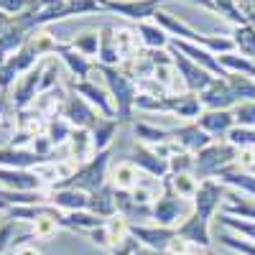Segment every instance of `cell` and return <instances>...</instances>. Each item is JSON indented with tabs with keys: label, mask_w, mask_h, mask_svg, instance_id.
<instances>
[{
	"label": "cell",
	"mask_w": 255,
	"mask_h": 255,
	"mask_svg": "<svg viewBox=\"0 0 255 255\" xmlns=\"http://www.w3.org/2000/svg\"><path fill=\"white\" fill-rule=\"evenodd\" d=\"M240 148H235L230 140H215L209 143L204 151H199L194 156V176L199 181L204 179H217L227 166H232L238 161Z\"/></svg>",
	"instance_id": "3"
},
{
	"label": "cell",
	"mask_w": 255,
	"mask_h": 255,
	"mask_svg": "<svg viewBox=\"0 0 255 255\" xmlns=\"http://www.w3.org/2000/svg\"><path fill=\"white\" fill-rule=\"evenodd\" d=\"M176 235H179L181 240L191 243V245H197V248H204V250H209V245H212L209 220H202L199 215H194V212H191V217H189L186 222H181V225L176 227Z\"/></svg>",
	"instance_id": "22"
},
{
	"label": "cell",
	"mask_w": 255,
	"mask_h": 255,
	"mask_svg": "<svg viewBox=\"0 0 255 255\" xmlns=\"http://www.w3.org/2000/svg\"><path fill=\"white\" fill-rule=\"evenodd\" d=\"M171 138L184 148L186 153H191V156H197L199 151H204L209 143H215V138L207 135L202 128L197 125V120H191V123H184V125L174 128V130H171Z\"/></svg>",
	"instance_id": "19"
},
{
	"label": "cell",
	"mask_w": 255,
	"mask_h": 255,
	"mask_svg": "<svg viewBox=\"0 0 255 255\" xmlns=\"http://www.w3.org/2000/svg\"><path fill=\"white\" fill-rule=\"evenodd\" d=\"M153 20H156V23H158L168 36H171V38L189 41V44H197V46H202V49H207V51H212V54H217V56H222V54H232V51H235V44H232V38H230V36L199 33V31L191 28L189 23H184L181 18H176L174 13L158 10V13L153 15Z\"/></svg>",
	"instance_id": "1"
},
{
	"label": "cell",
	"mask_w": 255,
	"mask_h": 255,
	"mask_svg": "<svg viewBox=\"0 0 255 255\" xmlns=\"http://www.w3.org/2000/svg\"><path fill=\"white\" fill-rule=\"evenodd\" d=\"M67 148H69L67 156H69L72 161H77L79 166L87 163V161H92V158L97 156L95 140H92V130H82V128H74V133H72Z\"/></svg>",
	"instance_id": "24"
},
{
	"label": "cell",
	"mask_w": 255,
	"mask_h": 255,
	"mask_svg": "<svg viewBox=\"0 0 255 255\" xmlns=\"http://www.w3.org/2000/svg\"><path fill=\"white\" fill-rule=\"evenodd\" d=\"M56 56L61 59V64L69 69V74L74 77V82H84V79H90L92 77V72H95V64L84 56V54H79L69 41H59L56 44Z\"/></svg>",
	"instance_id": "17"
},
{
	"label": "cell",
	"mask_w": 255,
	"mask_h": 255,
	"mask_svg": "<svg viewBox=\"0 0 255 255\" xmlns=\"http://www.w3.org/2000/svg\"><path fill=\"white\" fill-rule=\"evenodd\" d=\"M168 51H171L174 67H176V72H179V77H181V84H184L186 92L199 95V92H204L209 84L217 79V77H212L207 69H202L199 64H194L189 56H184L181 51H176V49H168Z\"/></svg>",
	"instance_id": "8"
},
{
	"label": "cell",
	"mask_w": 255,
	"mask_h": 255,
	"mask_svg": "<svg viewBox=\"0 0 255 255\" xmlns=\"http://www.w3.org/2000/svg\"><path fill=\"white\" fill-rule=\"evenodd\" d=\"M15 255H41V250H38L36 245L23 243V245H18V248H15Z\"/></svg>",
	"instance_id": "48"
},
{
	"label": "cell",
	"mask_w": 255,
	"mask_h": 255,
	"mask_svg": "<svg viewBox=\"0 0 255 255\" xmlns=\"http://www.w3.org/2000/svg\"><path fill=\"white\" fill-rule=\"evenodd\" d=\"M8 61V56H3V54H0V69H3V64Z\"/></svg>",
	"instance_id": "52"
},
{
	"label": "cell",
	"mask_w": 255,
	"mask_h": 255,
	"mask_svg": "<svg viewBox=\"0 0 255 255\" xmlns=\"http://www.w3.org/2000/svg\"><path fill=\"white\" fill-rule=\"evenodd\" d=\"M238 8L243 10V15L248 18V23L255 26V0H235Z\"/></svg>",
	"instance_id": "47"
},
{
	"label": "cell",
	"mask_w": 255,
	"mask_h": 255,
	"mask_svg": "<svg viewBox=\"0 0 255 255\" xmlns=\"http://www.w3.org/2000/svg\"><path fill=\"white\" fill-rule=\"evenodd\" d=\"M215 10L220 15H225L232 26H245L248 23V18L243 15V10L238 8L235 0H215Z\"/></svg>",
	"instance_id": "43"
},
{
	"label": "cell",
	"mask_w": 255,
	"mask_h": 255,
	"mask_svg": "<svg viewBox=\"0 0 255 255\" xmlns=\"http://www.w3.org/2000/svg\"><path fill=\"white\" fill-rule=\"evenodd\" d=\"M87 209L92 212V215H97L100 220L115 217V215H118V204H115V189H113V184H105L102 189L92 191Z\"/></svg>",
	"instance_id": "26"
},
{
	"label": "cell",
	"mask_w": 255,
	"mask_h": 255,
	"mask_svg": "<svg viewBox=\"0 0 255 255\" xmlns=\"http://www.w3.org/2000/svg\"><path fill=\"white\" fill-rule=\"evenodd\" d=\"M133 135L138 138L140 145H148L153 148L163 140L171 138V130H166V128H158V125H151V123H133Z\"/></svg>",
	"instance_id": "32"
},
{
	"label": "cell",
	"mask_w": 255,
	"mask_h": 255,
	"mask_svg": "<svg viewBox=\"0 0 255 255\" xmlns=\"http://www.w3.org/2000/svg\"><path fill=\"white\" fill-rule=\"evenodd\" d=\"M61 215H64V212H59V209L49 207L46 215H41V217L31 225V235H33V238H38V240H49V238H54V235H56V230H61V227H59Z\"/></svg>",
	"instance_id": "34"
},
{
	"label": "cell",
	"mask_w": 255,
	"mask_h": 255,
	"mask_svg": "<svg viewBox=\"0 0 255 255\" xmlns=\"http://www.w3.org/2000/svg\"><path fill=\"white\" fill-rule=\"evenodd\" d=\"M197 125L215 140H227L230 130L235 128V115L232 110H204L197 118Z\"/></svg>",
	"instance_id": "20"
},
{
	"label": "cell",
	"mask_w": 255,
	"mask_h": 255,
	"mask_svg": "<svg viewBox=\"0 0 255 255\" xmlns=\"http://www.w3.org/2000/svg\"><path fill=\"white\" fill-rule=\"evenodd\" d=\"M207 255H212V253H207Z\"/></svg>",
	"instance_id": "53"
},
{
	"label": "cell",
	"mask_w": 255,
	"mask_h": 255,
	"mask_svg": "<svg viewBox=\"0 0 255 255\" xmlns=\"http://www.w3.org/2000/svg\"><path fill=\"white\" fill-rule=\"evenodd\" d=\"M69 90L74 95L87 100L102 118H115V105H113V97H110V92H108L105 84H97L95 79H84V82H72Z\"/></svg>",
	"instance_id": "10"
},
{
	"label": "cell",
	"mask_w": 255,
	"mask_h": 255,
	"mask_svg": "<svg viewBox=\"0 0 255 255\" xmlns=\"http://www.w3.org/2000/svg\"><path fill=\"white\" fill-rule=\"evenodd\" d=\"M128 161L135 163L138 171L145 174V176H151V179L163 181V179L168 176V161L161 158L153 148H148V145L135 143V148H133V153H130V158H128Z\"/></svg>",
	"instance_id": "14"
},
{
	"label": "cell",
	"mask_w": 255,
	"mask_h": 255,
	"mask_svg": "<svg viewBox=\"0 0 255 255\" xmlns=\"http://www.w3.org/2000/svg\"><path fill=\"white\" fill-rule=\"evenodd\" d=\"M67 97H69L67 87H64V84H59V87H54V90L41 92V95L31 102V108H26V110H31L33 115L44 118V120H54V118L61 115L64 105H67Z\"/></svg>",
	"instance_id": "16"
},
{
	"label": "cell",
	"mask_w": 255,
	"mask_h": 255,
	"mask_svg": "<svg viewBox=\"0 0 255 255\" xmlns=\"http://www.w3.org/2000/svg\"><path fill=\"white\" fill-rule=\"evenodd\" d=\"M38 8H41L38 0H0V10L8 15H20L28 10H38Z\"/></svg>",
	"instance_id": "44"
},
{
	"label": "cell",
	"mask_w": 255,
	"mask_h": 255,
	"mask_svg": "<svg viewBox=\"0 0 255 255\" xmlns=\"http://www.w3.org/2000/svg\"><path fill=\"white\" fill-rule=\"evenodd\" d=\"M217 181H222L225 186H232V189H235L238 194H243V197L255 199V176L248 174V171H243V168H238L235 163L227 166L225 171L217 176Z\"/></svg>",
	"instance_id": "25"
},
{
	"label": "cell",
	"mask_w": 255,
	"mask_h": 255,
	"mask_svg": "<svg viewBox=\"0 0 255 255\" xmlns=\"http://www.w3.org/2000/svg\"><path fill=\"white\" fill-rule=\"evenodd\" d=\"M138 38H140V46L143 49H151V51H158V49H168L171 44V36H168L156 20H145V23H138L135 28Z\"/></svg>",
	"instance_id": "27"
},
{
	"label": "cell",
	"mask_w": 255,
	"mask_h": 255,
	"mask_svg": "<svg viewBox=\"0 0 255 255\" xmlns=\"http://www.w3.org/2000/svg\"><path fill=\"white\" fill-rule=\"evenodd\" d=\"M199 102L204 110H232L240 102L227 84V79H215L204 92H199Z\"/></svg>",
	"instance_id": "18"
},
{
	"label": "cell",
	"mask_w": 255,
	"mask_h": 255,
	"mask_svg": "<svg viewBox=\"0 0 255 255\" xmlns=\"http://www.w3.org/2000/svg\"><path fill=\"white\" fill-rule=\"evenodd\" d=\"M69 44L79 51V54H84V56H97V49H100V31H82L77 38H72Z\"/></svg>",
	"instance_id": "40"
},
{
	"label": "cell",
	"mask_w": 255,
	"mask_h": 255,
	"mask_svg": "<svg viewBox=\"0 0 255 255\" xmlns=\"http://www.w3.org/2000/svg\"><path fill=\"white\" fill-rule=\"evenodd\" d=\"M44 69H46V59H41L33 69H28L23 77H20V79L13 84V90L8 92V97H10V105H13V110H15V113L31 108V102L38 97Z\"/></svg>",
	"instance_id": "6"
},
{
	"label": "cell",
	"mask_w": 255,
	"mask_h": 255,
	"mask_svg": "<svg viewBox=\"0 0 255 255\" xmlns=\"http://www.w3.org/2000/svg\"><path fill=\"white\" fill-rule=\"evenodd\" d=\"M168 186H171L181 199H194L197 197V189H199V179L194 174H168L166 176Z\"/></svg>",
	"instance_id": "36"
},
{
	"label": "cell",
	"mask_w": 255,
	"mask_h": 255,
	"mask_svg": "<svg viewBox=\"0 0 255 255\" xmlns=\"http://www.w3.org/2000/svg\"><path fill=\"white\" fill-rule=\"evenodd\" d=\"M95 72L105 79L113 105H115V118L120 123H128L135 113V97H138V84L130 79L120 67H105V64H95Z\"/></svg>",
	"instance_id": "2"
},
{
	"label": "cell",
	"mask_w": 255,
	"mask_h": 255,
	"mask_svg": "<svg viewBox=\"0 0 255 255\" xmlns=\"http://www.w3.org/2000/svg\"><path fill=\"white\" fill-rule=\"evenodd\" d=\"M97 64H105V67H120V51H118V41H115V26H110V23H105L100 28Z\"/></svg>",
	"instance_id": "28"
},
{
	"label": "cell",
	"mask_w": 255,
	"mask_h": 255,
	"mask_svg": "<svg viewBox=\"0 0 255 255\" xmlns=\"http://www.w3.org/2000/svg\"><path fill=\"white\" fill-rule=\"evenodd\" d=\"M163 3L166 0H108L102 8L128 20H135V23H145V20H153Z\"/></svg>",
	"instance_id": "9"
},
{
	"label": "cell",
	"mask_w": 255,
	"mask_h": 255,
	"mask_svg": "<svg viewBox=\"0 0 255 255\" xmlns=\"http://www.w3.org/2000/svg\"><path fill=\"white\" fill-rule=\"evenodd\" d=\"M232 44H235V51L240 56H248L255 61V26L245 23V26H235L230 33Z\"/></svg>",
	"instance_id": "33"
},
{
	"label": "cell",
	"mask_w": 255,
	"mask_h": 255,
	"mask_svg": "<svg viewBox=\"0 0 255 255\" xmlns=\"http://www.w3.org/2000/svg\"><path fill=\"white\" fill-rule=\"evenodd\" d=\"M227 84L232 87L235 97L243 102V100H255V79L253 77H243V74H227L225 77Z\"/></svg>",
	"instance_id": "39"
},
{
	"label": "cell",
	"mask_w": 255,
	"mask_h": 255,
	"mask_svg": "<svg viewBox=\"0 0 255 255\" xmlns=\"http://www.w3.org/2000/svg\"><path fill=\"white\" fill-rule=\"evenodd\" d=\"M110 158H113L110 151L97 153L92 161L82 163L72 179H67L59 186H51V189H79V191H84V194H92V191H97V189H102L105 184H108V179H110V174H108L110 171Z\"/></svg>",
	"instance_id": "5"
},
{
	"label": "cell",
	"mask_w": 255,
	"mask_h": 255,
	"mask_svg": "<svg viewBox=\"0 0 255 255\" xmlns=\"http://www.w3.org/2000/svg\"><path fill=\"white\" fill-rule=\"evenodd\" d=\"M72 133H74V128H72V123L67 120V118H54V120H49V125H46V138L51 140V145L54 148H61V145H67L69 143V138H72Z\"/></svg>",
	"instance_id": "37"
},
{
	"label": "cell",
	"mask_w": 255,
	"mask_h": 255,
	"mask_svg": "<svg viewBox=\"0 0 255 255\" xmlns=\"http://www.w3.org/2000/svg\"><path fill=\"white\" fill-rule=\"evenodd\" d=\"M115 41H118V51H120V61L135 56L143 46H140V38L133 28H118L115 31Z\"/></svg>",
	"instance_id": "38"
},
{
	"label": "cell",
	"mask_w": 255,
	"mask_h": 255,
	"mask_svg": "<svg viewBox=\"0 0 255 255\" xmlns=\"http://www.w3.org/2000/svg\"><path fill=\"white\" fill-rule=\"evenodd\" d=\"M220 243H222L227 250L238 253V255H255V243H250V240L235 235V232H227V230L220 232Z\"/></svg>",
	"instance_id": "41"
},
{
	"label": "cell",
	"mask_w": 255,
	"mask_h": 255,
	"mask_svg": "<svg viewBox=\"0 0 255 255\" xmlns=\"http://www.w3.org/2000/svg\"><path fill=\"white\" fill-rule=\"evenodd\" d=\"M140 171H138V166L130 163V161H120L115 168H113V174L108 179V184H113V189L118 191H133L138 184H140Z\"/></svg>",
	"instance_id": "30"
},
{
	"label": "cell",
	"mask_w": 255,
	"mask_h": 255,
	"mask_svg": "<svg viewBox=\"0 0 255 255\" xmlns=\"http://www.w3.org/2000/svg\"><path fill=\"white\" fill-rule=\"evenodd\" d=\"M61 118H67L72 123V128H82V130H95V125L102 120V115L92 108V105L74 92H69L67 105H64V110H61Z\"/></svg>",
	"instance_id": "11"
},
{
	"label": "cell",
	"mask_w": 255,
	"mask_h": 255,
	"mask_svg": "<svg viewBox=\"0 0 255 255\" xmlns=\"http://www.w3.org/2000/svg\"><path fill=\"white\" fill-rule=\"evenodd\" d=\"M168 49L181 51L184 56H189L194 64H199L202 69H207L212 77H217V79H225V77H227V72L222 69V64H220V56H217V54H212V51H207V49H202V46H197V44H189V41L171 38Z\"/></svg>",
	"instance_id": "13"
},
{
	"label": "cell",
	"mask_w": 255,
	"mask_h": 255,
	"mask_svg": "<svg viewBox=\"0 0 255 255\" xmlns=\"http://www.w3.org/2000/svg\"><path fill=\"white\" fill-rule=\"evenodd\" d=\"M220 64L227 74H243V77H253L255 79V61L248 59V56H240L238 51L232 54H222L220 56Z\"/></svg>",
	"instance_id": "35"
},
{
	"label": "cell",
	"mask_w": 255,
	"mask_h": 255,
	"mask_svg": "<svg viewBox=\"0 0 255 255\" xmlns=\"http://www.w3.org/2000/svg\"><path fill=\"white\" fill-rule=\"evenodd\" d=\"M108 220H100L97 215H92L90 209H84V212H69V215H61L59 220V227L61 230H72V232H92L95 227H102Z\"/></svg>",
	"instance_id": "29"
},
{
	"label": "cell",
	"mask_w": 255,
	"mask_h": 255,
	"mask_svg": "<svg viewBox=\"0 0 255 255\" xmlns=\"http://www.w3.org/2000/svg\"><path fill=\"white\" fill-rule=\"evenodd\" d=\"M87 238H90V240H92L97 248H102V250H108V253L113 250V243H110V232H108V227H105V225H102V227H95L92 232H87Z\"/></svg>",
	"instance_id": "46"
},
{
	"label": "cell",
	"mask_w": 255,
	"mask_h": 255,
	"mask_svg": "<svg viewBox=\"0 0 255 255\" xmlns=\"http://www.w3.org/2000/svg\"><path fill=\"white\" fill-rule=\"evenodd\" d=\"M135 255H161V253H156V250H148V248H138V253Z\"/></svg>",
	"instance_id": "51"
},
{
	"label": "cell",
	"mask_w": 255,
	"mask_h": 255,
	"mask_svg": "<svg viewBox=\"0 0 255 255\" xmlns=\"http://www.w3.org/2000/svg\"><path fill=\"white\" fill-rule=\"evenodd\" d=\"M0 189L8 191H44V179L23 168H0Z\"/></svg>",
	"instance_id": "21"
},
{
	"label": "cell",
	"mask_w": 255,
	"mask_h": 255,
	"mask_svg": "<svg viewBox=\"0 0 255 255\" xmlns=\"http://www.w3.org/2000/svg\"><path fill=\"white\" fill-rule=\"evenodd\" d=\"M163 191L156 197V202L151 204V212H153V222L161 225V227H171L176 230L181 222H186L194 212V204L189 199H181L176 191L168 186V181L163 179Z\"/></svg>",
	"instance_id": "4"
},
{
	"label": "cell",
	"mask_w": 255,
	"mask_h": 255,
	"mask_svg": "<svg viewBox=\"0 0 255 255\" xmlns=\"http://www.w3.org/2000/svg\"><path fill=\"white\" fill-rule=\"evenodd\" d=\"M225 197H227V186L217 179H204L199 181V189H197V197L191 199L194 204V215H199L202 220H212L217 217V212L222 209L225 204Z\"/></svg>",
	"instance_id": "7"
},
{
	"label": "cell",
	"mask_w": 255,
	"mask_h": 255,
	"mask_svg": "<svg viewBox=\"0 0 255 255\" xmlns=\"http://www.w3.org/2000/svg\"><path fill=\"white\" fill-rule=\"evenodd\" d=\"M232 115H235V125L238 128H250L255 130V100H243L232 108Z\"/></svg>",
	"instance_id": "42"
},
{
	"label": "cell",
	"mask_w": 255,
	"mask_h": 255,
	"mask_svg": "<svg viewBox=\"0 0 255 255\" xmlns=\"http://www.w3.org/2000/svg\"><path fill=\"white\" fill-rule=\"evenodd\" d=\"M54 161V156H38L31 148H13L3 145L0 148V168H23V171H36L38 166Z\"/></svg>",
	"instance_id": "15"
},
{
	"label": "cell",
	"mask_w": 255,
	"mask_h": 255,
	"mask_svg": "<svg viewBox=\"0 0 255 255\" xmlns=\"http://www.w3.org/2000/svg\"><path fill=\"white\" fill-rule=\"evenodd\" d=\"M186 3L197 5V8H202V10H212V13H217V10H215V0H186Z\"/></svg>",
	"instance_id": "49"
},
{
	"label": "cell",
	"mask_w": 255,
	"mask_h": 255,
	"mask_svg": "<svg viewBox=\"0 0 255 255\" xmlns=\"http://www.w3.org/2000/svg\"><path fill=\"white\" fill-rule=\"evenodd\" d=\"M118 125L120 120L115 118H102L97 125H95V130H92V140H95V151L102 153V151H110V145L118 135Z\"/></svg>",
	"instance_id": "31"
},
{
	"label": "cell",
	"mask_w": 255,
	"mask_h": 255,
	"mask_svg": "<svg viewBox=\"0 0 255 255\" xmlns=\"http://www.w3.org/2000/svg\"><path fill=\"white\" fill-rule=\"evenodd\" d=\"M130 235L140 243V248H148V250H156V253L166 255L168 245L176 238V230L161 227V225H130Z\"/></svg>",
	"instance_id": "12"
},
{
	"label": "cell",
	"mask_w": 255,
	"mask_h": 255,
	"mask_svg": "<svg viewBox=\"0 0 255 255\" xmlns=\"http://www.w3.org/2000/svg\"><path fill=\"white\" fill-rule=\"evenodd\" d=\"M49 204L64 215L69 212H84L90 207V194L79 189H49Z\"/></svg>",
	"instance_id": "23"
},
{
	"label": "cell",
	"mask_w": 255,
	"mask_h": 255,
	"mask_svg": "<svg viewBox=\"0 0 255 255\" xmlns=\"http://www.w3.org/2000/svg\"><path fill=\"white\" fill-rule=\"evenodd\" d=\"M10 18H13V15H8V13L0 10V36H3V33H5V28L10 26Z\"/></svg>",
	"instance_id": "50"
},
{
	"label": "cell",
	"mask_w": 255,
	"mask_h": 255,
	"mask_svg": "<svg viewBox=\"0 0 255 255\" xmlns=\"http://www.w3.org/2000/svg\"><path fill=\"white\" fill-rule=\"evenodd\" d=\"M168 174H194V156L181 151L168 158Z\"/></svg>",
	"instance_id": "45"
}]
</instances>
